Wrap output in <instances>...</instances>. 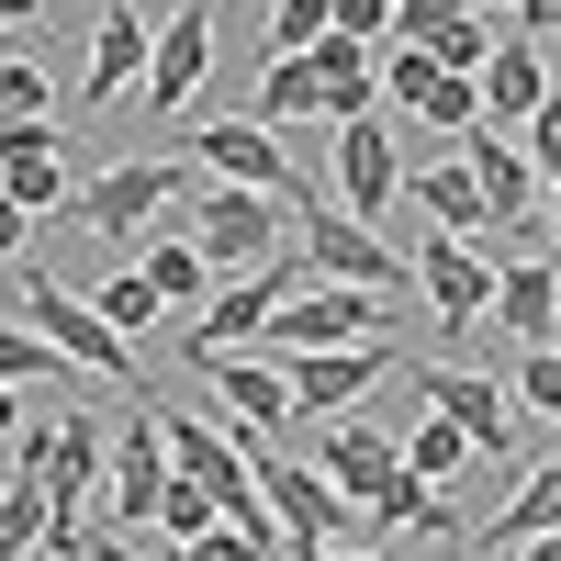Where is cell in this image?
<instances>
[{
  "mask_svg": "<svg viewBox=\"0 0 561 561\" xmlns=\"http://www.w3.org/2000/svg\"><path fill=\"white\" fill-rule=\"evenodd\" d=\"M169 214H180L169 237H192V259H203L214 280L270 270L280 248H293V214H280V203H259V192H225V180H192V192H180Z\"/></svg>",
  "mask_w": 561,
  "mask_h": 561,
  "instance_id": "cell-1",
  "label": "cell"
},
{
  "mask_svg": "<svg viewBox=\"0 0 561 561\" xmlns=\"http://www.w3.org/2000/svg\"><path fill=\"white\" fill-rule=\"evenodd\" d=\"M180 192H192V169H180V158H124V169H102V180H79V192L57 203V225H68V237H135V248H147L158 237V214L180 203Z\"/></svg>",
  "mask_w": 561,
  "mask_h": 561,
  "instance_id": "cell-2",
  "label": "cell"
},
{
  "mask_svg": "<svg viewBox=\"0 0 561 561\" xmlns=\"http://www.w3.org/2000/svg\"><path fill=\"white\" fill-rule=\"evenodd\" d=\"M192 169H203V180H225V192L280 203V214H314V169L280 147L270 124H248V113H214V124L192 135Z\"/></svg>",
  "mask_w": 561,
  "mask_h": 561,
  "instance_id": "cell-3",
  "label": "cell"
},
{
  "mask_svg": "<svg viewBox=\"0 0 561 561\" xmlns=\"http://www.w3.org/2000/svg\"><path fill=\"white\" fill-rule=\"evenodd\" d=\"M12 304L34 314V337H45V359H57L68 382L90 370V382H124V393H147V382H135V348H124L113 325H102V314H90V304L68 293V280H45V270H23V280H12Z\"/></svg>",
  "mask_w": 561,
  "mask_h": 561,
  "instance_id": "cell-4",
  "label": "cell"
},
{
  "mask_svg": "<svg viewBox=\"0 0 561 561\" xmlns=\"http://www.w3.org/2000/svg\"><path fill=\"white\" fill-rule=\"evenodd\" d=\"M393 382L415 415H449L460 438H472V460H505L517 449V415H505V382L494 370H449V359H393Z\"/></svg>",
  "mask_w": 561,
  "mask_h": 561,
  "instance_id": "cell-5",
  "label": "cell"
},
{
  "mask_svg": "<svg viewBox=\"0 0 561 561\" xmlns=\"http://www.w3.org/2000/svg\"><path fill=\"white\" fill-rule=\"evenodd\" d=\"M293 259H304V280H337V293H404V248L393 237H370V225H348V214H293Z\"/></svg>",
  "mask_w": 561,
  "mask_h": 561,
  "instance_id": "cell-6",
  "label": "cell"
},
{
  "mask_svg": "<svg viewBox=\"0 0 561 561\" xmlns=\"http://www.w3.org/2000/svg\"><path fill=\"white\" fill-rule=\"evenodd\" d=\"M259 337L280 359H314V348H370V337H393V304L382 293H337V280H304L293 304H280Z\"/></svg>",
  "mask_w": 561,
  "mask_h": 561,
  "instance_id": "cell-7",
  "label": "cell"
},
{
  "mask_svg": "<svg viewBox=\"0 0 561 561\" xmlns=\"http://www.w3.org/2000/svg\"><path fill=\"white\" fill-rule=\"evenodd\" d=\"M325 169H337V203H348V225H370V237H382V214H393V180H404V147H393V124H382V113L337 124V135H325Z\"/></svg>",
  "mask_w": 561,
  "mask_h": 561,
  "instance_id": "cell-8",
  "label": "cell"
},
{
  "mask_svg": "<svg viewBox=\"0 0 561 561\" xmlns=\"http://www.w3.org/2000/svg\"><path fill=\"white\" fill-rule=\"evenodd\" d=\"M393 337H370V348H314V359H280V393H293V415L304 404H325V415H359L370 393L393 382Z\"/></svg>",
  "mask_w": 561,
  "mask_h": 561,
  "instance_id": "cell-9",
  "label": "cell"
},
{
  "mask_svg": "<svg viewBox=\"0 0 561 561\" xmlns=\"http://www.w3.org/2000/svg\"><path fill=\"white\" fill-rule=\"evenodd\" d=\"M404 280L438 304V325H449V337H483V304H494V259H472L460 237H415V248H404Z\"/></svg>",
  "mask_w": 561,
  "mask_h": 561,
  "instance_id": "cell-10",
  "label": "cell"
},
{
  "mask_svg": "<svg viewBox=\"0 0 561 561\" xmlns=\"http://www.w3.org/2000/svg\"><path fill=\"white\" fill-rule=\"evenodd\" d=\"M203 68H214V0H180V12L147 34V79H135V90H147V113H180V102L203 90Z\"/></svg>",
  "mask_w": 561,
  "mask_h": 561,
  "instance_id": "cell-11",
  "label": "cell"
},
{
  "mask_svg": "<svg viewBox=\"0 0 561 561\" xmlns=\"http://www.w3.org/2000/svg\"><path fill=\"white\" fill-rule=\"evenodd\" d=\"M460 180L483 192V214H494V225L539 214V169H528V147H517L505 124H472V135H460Z\"/></svg>",
  "mask_w": 561,
  "mask_h": 561,
  "instance_id": "cell-12",
  "label": "cell"
},
{
  "mask_svg": "<svg viewBox=\"0 0 561 561\" xmlns=\"http://www.w3.org/2000/svg\"><path fill=\"white\" fill-rule=\"evenodd\" d=\"M135 79H147V12H135V0H102V34H90L79 102H90V113H113V102H124Z\"/></svg>",
  "mask_w": 561,
  "mask_h": 561,
  "instance_id": "cell-13",
  "label": "cell"
},
{
  "mask_svg": "<svg viewBox=\"0 0 561 561\" xmlns=\"http://www.w3.org/2000/svg\"><path fill=\"white\" fill-rule=\"evenodd\" d=\"M472 102H483V124H505V135L539 124V113H550V57H539V45H494V57L472 68Z\"/></svg>",
  "mask_w": 561,
  "mask_h": 561,
  "instance_id": "cell-14",
  "label": "cell"
},
{
  "mask_svg": "<svg viewBox=\"0 0 561 561\" xmlns=\"http://www.w3.org/2000/svg\"><path fill=\"white\" fill-rule=\"evenodd\" d=\"M483 325H505L517 348H550V325H561V280H550V259H505Z\"/></svg>",
  "mask_w": 561,
  "mask_h": 561,
  "instance_id": "cell-15",
  "label": "cell"
},
{
  "mask_svg": "<svg viewBox=\"0 0 561 561\" xmlns=\"http://www.w3.org/2000/svg\"><path fill=\"white\" fill-rule=\"evenodd\" d=\"M102 505H113V517L124 528H147V505H158V483H169V460H158V415H147V393H135V427L113 438V460H102Z\"/></svg>",
  "mask_w": 561,
  "mask_h": 561,
  "instance_id": "cell-16",
  "label": "cell"
},
{
  "mask_svg": "<svg viewBox=\"0 0 561 561\" xmlns=\"http://www.w3.org/2000/svg\"><path fill=\"white\" fill-rule=\"evenodd\" d=\"M203 382H214L225 404H237V438H280V427H293V393H280V359H248V348H225V359L203 370Z\"/></svg>",
  "mask_w": 561,
  "mask_h": 561,
  "instance_id": "cell-17",
  "label": "cell"
},
{
  "mask_svg": "<svg viewBox=\"0 0 561 561\" xmlns=\"http://www.w3.org/2000/svg\"><path fill=\"white\" fill-rule=\"evenodd\" d=\"M0 203H12L23 225H45L68 203V169H57V135H23V147H0Z\"/></svg>",
  "mask_w": 561,
  "mask_h": 561,
  "instance_id": "cell-18",
  "label": "cell"
},
{
  "mask_svg": "<svg viewBox=\"0 0 561 561\" xmlns=\"http://www.w3.org/2000/svg\"><path fill=\"white\" fill-rule=\"evenodd\" d=\"M550 517H561V472H528V494L505 505V517H483V528H460V539H472V561H505V550H528V539H550Z\"/></svg>",
  "mask_w": 561,
  "mask_h": 561,
  "instance_id": "cell-19",
  "label": "cell"
},
{
  "mask_svg": "<svg viewBox=\"0 0 561 561\" xmlns=\"http://www.w3.org/2000/svg\"><path fill=\"white\" fill-rule=\"evenodd\" d=\"M393 460H404V483H427V494H438V483H460V472H472V438H460L449 415H415V404H404Z\"/></svg>",
  "mask_w": 561,
  "mask_h": 561,
  "instance_id": "cell-20",
  "label": "cell"
},
{
  "mask_svg": "<svg viewBox=\"0 0 561 561\" xmlns=\"http://www.w3.org/2000/svg\"><path fill=\"white\" fill-rule=\"evenodd\" d=\"M135 280H147L158 304H192V314H203V293H214V270L192 259V237H169V225H158L147 248H135Z\"/></svg>",
  "mask_w": 561,
  "mask_h": 561,
  "instance_id": "cell-21",
  "label": "cell"
},
{
  "mask_svg": "<svg viewBox=\"0 0 561 561\" xmlns=\"http://www.w3.org/2000/svg\"><path fill=\"white\" fill-rule=\"evenodd\" d=\"M248 124H270V135H280V124H314V68H304V57H270V68H259Z\"/></svg>",
  "mask_w": 561,
  "mask_h": 561,
  "instance_id": "cell-22",
  "label": "cell"
},
{
  "mask_svg": "<svg viewBox=\"0 0 561 561\" xmlns=\"http://www.w3.org/2000/svg\"><path fill=\"white\" fill-rule=\"evenodd\" d=\"M0 382H12V393H34V404H57V393H68V370L45 359V337H34V325H0Z\"/></svg>",
  "mask_w": 561,
  "mask_h": 561,
  "instance_id": "cell-23",
  "label": "cell"
},
{
  "mask_svg": "<svg viewBox=\"0 0 561 561\" xmlns=\"http://www.w3.org/2000/svg\"><path fill=\"white\" fill-rule=\"evenodd\" d=\"M460 23H483L472 0H393V23H382V45H415V57H427L438 34H460Z\"/></svg>",
  "mask_w": 561,
  "mask_h": 561,
  "instance_id": "cell-24",
  "label": "cell"
},
{
  "mask_svg": "<svg viewBox=\"0 0 561 561\" xmlns=\"http://www.w3.org/2000/svg\"><path fill=\"white\" fill-rule=\"evenodd\" d=\"M79 304H90V314H102V325H113V337H124V348H135V337H147V325L169 314V304L147 293V280H135V270H124V280H102V293H79Z\"/></svg>",
  "mask_w": 561,
  "mask_h": 561,
  "instance_id": "cell-25",
  "label": "cell"
},
{
  "mask_svg": "<svg viewBox=\"0 0 561 561\" xmlns=\"http://www.w3.org/2000/svg\"><path fill=\"white\" fill-rule=\"evenodd\" d=\"M550 404H561V359H550V348H517V382H505V415H517V427H550Z\"/></svg>",
  "mask_w": 561,
  "mask_h": 561,
  "instance_id": "cell-26",
  "label": "cell"
},
{
  "mask_svg": "<svg viewBox=\"0 0 561 561\" xmlns=\"http://www.w3.org/2000/svg\"><path fill=\"white\" fill-rule=\"evenodd\" d=\"M45 113H57V79L34 57H0V124H45Z\"/></svg>",
  "mask_w": 561,
  "mask_h": 561,
  "instance_id": "cell-27",
  "label": "cell"
},
{
  "mask_svg": "<svg viewBox=\"0 0 561 561\" xmlns=\"http://www.w3.org/2000/svg\"><path fill=\"white\" fill-rule=\"evenodd\" d=\"M147 528H158V539H203V528H214V494L169 472V483H158V505H147Z\"/></svg>",
  "mask_w": 561,
  "mask_h": 561,
  "instance_id": "cell-28",
  "label": "cell"
},
{
  "mask_svg": "<svg viewBox=\"0 0 561 561\" xmlns=\"http://www.w3.org/2000/svg\"><path fill=\"white\" fill-rule=\"evenodd\" d=\"M45 539H57V517H45V494H34V483H12V494H0V550H23V561H34Z\"/></svg>",
  "mask_w": 561,
  "mask_h": 561,
  "instance_id": "cell-29",
  "label": "cell"
},
{
  "mask_svg": "<svg viewBox=\"0 0 561 561\" xmlns=\"http://www.w3.org/2000/svg\"><path fill=\"white\" fill-rule=\"evenodd\" d=\"M314 34H325V0H280L270 12V57H314Z\"/></svg>",
  "mask_w": 561,
  "mask_h": 561,
  "instance_id": "cell-30",
  "label": "cell"
},
{
  "mask_svg": "<svg viewBox=\"0 0 561 561\" xmlns=\"http://www.w3.org/2000/svg\"><path fill=\"white\" fill-rule=\"evenodd\" d=\"M180 561H280V550H259V539H237V528H203V539H180Z\"/></svg>",
  "mask_w": 561,
  "mask_h": 561,
  "instance_id": "cell-31",
  "label": "cell"
},
{
  "mask_svg": "<svg viewBox=\"0 0 561 561\" xmlns=\"http://www.w3.org/2000/svg\"><path fill=\"white\" fill-rule=\"evenodd\" d=\"M23 248H34V225H23V214H12V203H0V270H12V259H23Z\"/></svg>",
  "mask_w": 561,
  "mask_h": 561,
  "instance_id": "cell-32",
  "label": "cell"
},
{
  "mask_svg": "<svg viewBox=\"0 0 561 561\" xmlns=\"http://www.w3.org/2000/svg\"><path fill=\"white\" fill-rule=\"evenodd\" d=\"M23 415H34V393H0V438H12V427H23Z\"/></svg>",
  "mask_w": 561,
  "mask_h": 561,
  "instance_id": "cell-33",
  "label": "cell"
},
{
  "mask_svg": "<svg viewBox=\"0 0 561 561\" xmlns=\"http://www.w3.org/2000/svg\"><path fill=\"white\" fill-rule=\"evenodd\" d=\"M314 561H393V550H314Z\"/></svg>",
  "mask_w": 561,
  "mask_h": 561,
  "instance_id": "cell-34",
  "label": "cell"
},
{
  "mask_svg": "<svg viewBox=\"0 0 561 561\" xmlns=\"http://www.w3.org/2000/svg\"><path fill=\"white\" fill-rule=\"evenodd\" d=\"M472 12H483V23H494V12H517V0H472Z\"/></svg>",
  "mask_w": 561,
  "mask_h": 561,
  "instance_id": "cell-35",
  "label": "cell"
},
{
  "mask_svg": "<svg viewBox=\"0 0 561 561\" xmlns=\"http://www.w3.org/2000/svg\"><path fill=\"white\" fill-rule=\"evenodd\" d=\"M517 561H550V539H528V550H517Z\"/></svg>",
  "mask_w": 561,
  "mask_h": 561,
  "instance_id": "cell-36",
  "label": "cell"
},
{
  "mask_svg": "<svg viewBox=\"0 0 561 561\" xmlns=\"http://www.w3.org/2000/svg\"><path fill=\"white\" fill-rule=\"evenodd\" d=\"M370 12H393V0H370Z\"/></svg>",
  "mask_w": 561,
  "mask_h": 561,
  "instance_id": "cell-37",
  "label": "cell"
}]
</instances>
